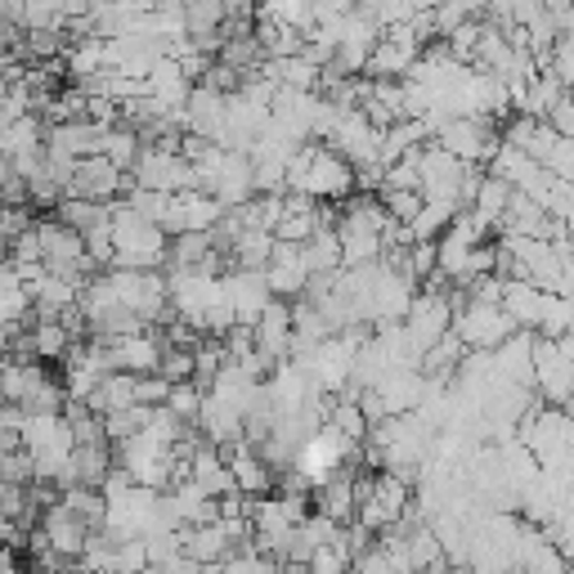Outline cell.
Wrapping results in <instances>:
<instances>
[{
  "mask_svg": "<svg viewBox=\"0 0 574 574\" xmlns=\"http://www.w3.org/2000/svg\"><path fill=\"white\" fill-rule=\"evenodd\" d=\"M350 574H395V570L386 565V556H382V548L373 543L369 552H359V556L350 561Z\"/></svg>",
  "mask_w": 574,
  "mask_h": 574,
  "instance_id": "obj_27",
  "label": "cell"
},
{
  "mask_svg": "<svg viewBox=\"0 0 574 574\" xmlns=\"http://www.w3.org/2000/svg\"><path fill=\"white\" fill-rule=\"evenodd\" d=\"M508 198H512V189L502 184V180H480V189H476V198H471V215H480V221L489 225V230H498V221H502V211H508Z\"/></svg>",
  "mask_w": 574,
  "mask_h": 574,
  "instance_id": "obj_19",
  "label": "cell"
},
{
  "mask_svg": "<svg viewBox=\"0 0 574 574\" xmlns=\"http://www.w3.org/2000/svg\"><path fill=\"white\" fill-rule=\"evenodd\" d=\"M225 364H230V359H225L221 341H202V346L193 350V378H189V382L206 395V391H211V382L221 378V369H225Z\"/></svg>",
  "mask_w": 574,
  "mask_h": 574,
  "instance_id": "obj_21",
  "label": "cell"
},
{
  "mask_svg": "<svg viewBox=\"0 0 574 574\" xmlns=\"http://www.w3.org/2000/svg\"><path fill=\"white\" fill-rule=\"evenodd\" d=\"M206 193L221 202L225 211H238V206H247L252 198H256V189H252V162H247V153H225V162H221V171H215V180L206 184Z\"/></svg>",
  "mask_w": 574,
  "mask_h": 574,
  "instance_id": "obj_10",
  "label": "cell"
},
{
  "mask_svg": "<svg viewBox=\"0 0 574 574\" xmlns=\"http://www.w3.org/2000/svg\"><path fill=\"white\" fill-rule=\"evenodd\" d=\"M139 574H158V570H139Z\"/></svg>",
  "mask_w": 574,
  "mask_h": 574,
  "instance_id": "obj_29",
  "label": "cell"
},
{
  "mask_svg": "<svg viewBox=\"0 0 574 574\" xmlns=\"http://www.w3.org/2000/svg\"><path fill=\"white\" fill-rule=\"evenodd\" d=\"M36 530L45 534L50 552H54L63 565H77V556H82V548H86V539H91V525L72 517L63 502H50V508L41 512V521H36Z\"/></svg>",
  "mask_w": 574,
  "mask_h": 574,
  "instance_id": "obj_6",
  "label": "cell"
},
{
  "mask_svg": "<svg viewBox=\"0 0 574 574\" xmlns=\"http://www.w3.org/2000/svg\"><path fill=\"white\" fill-rule=\"evenodd\" d=\"M99 158L113 167V171H130L135 167V158H139V135L135 130H126V126H108L104 135H99Z\"/></svg>",
  "mask_w": 574,
  "mask_h": 574,
  "instance_id": "obj_16",
  "label": "cell"
},
{
  "mask_svg": "<svg viewBox=\"0 0 574 574\" xmlns=\"http://www.w3.org/2000/svg\"><path fill=\"white\" fill-rule=\"evenodd\" d=\"M0 206H6V202H0Z\"/></svg>",
  "mask_w": 574,
  "mask_h": 574,
  "instance_id": "obj_31",
  "label": "cell"
},
{
  "mask_svg": "<svg viewBox=\"0 0 574 574\" xmlns=\"http://www.w3.org/2000/svg\"><path fill=\"white\" fill-rule=\"evenodd\" d=\"M454 206L449 202H422V211L408 221V234H413V243H436L445 230H449V221H454Z\"/></svg>",
  "mask_w": 574,
  "mask_h": 574,
  "instance_id": "obj_18",
  "label": "cell"
},
{
  "mask_svg": "<svg viewBox=\"0 0 574 574\" xmlns=\"http://www.w3.org/2000/svg\"><path fill=\"white\" fill-rule=\"evenodd\" d=\"M225 467H230V476H234V489L243 493V498H265L269 489H274V471L252 454V449H238V454H230L225 458Z\"/></svg>",
  "mask_w": 574,
  "mask_h": 574,
  "instance_id": "obj_13",
  "label": "cell"
},
{
  "mask_svg": "<svg viewBox=\"0 0 574 574\" xmlns=\"http://www.w3.org/2000/svg\"><path fill=\"white\" fill-rule=\"evenodd\" d=\"M158 378H162L167 386H176V382H189V378H193V350H167V346H162V359H158Z\"/></svg>",
  "mask_w": 574,
  "mask_h": 574,
  "instance_id": "obj_23",
  "label": "cell"
},
{
  "mask_svg": "<svg viewBox=\"0 0 574 574\" xmlns=\"http://www.w3.org/2000/svg\"><path fill=\"white\" fill-rule=\"evenodd\" d=\"M449 328H454V310H449L445 293H413V306L404 315V332L417 346V354H426L440 337H449Z\"/></svg>",
  "mask_w": 574,
  "mask_h": 574,
  "instance_id": "obj_3",
  "label": "cell"
},
{
  "mask_svg": "<svg viewBox=\"0 0 574 574\" xmlns=\"http://www.w3.org/2000/svg\"><path fill=\"white\" fill-rule=\"evenodd\" d=\"M113 350V364L117 373H130V378H153L158 373V359H162V337L153 328H144L135 337H121V341H108Z\"/></svg>",
  "mask_w": 574,
  "mask_h": 574,
  "instance_id": "obj_9",
  "label": "cell"
},
{
  "mask_svg": "<svg viewBox=\"0 0 574 574\" xmlns=\"http://www.w3.org/2000/svg\"><path fill=\"white\" fill-rule=\"evenodd\" d=\"M139 570H149V556H144V539L113 543V574H139Z\"/></svg>",
  "mask_w": 574,
  "mask_h": 574,
  "instance_id": "obj_24",
  "label": "cell"
},
{
  "mask_svg": "<svg viewBox=\"0 0 574 574\" xmlns=\"http://www.w3.org/2000/svg\"><path fill=\"white\" fill-rule=\"evenodd\" d=\"M225 28V6L221 0H202V6H184V36L202 41Z\"/></svg>",
  "mask_w": 574,
  "mask_h": 574,
  "instance_id": "obj_20",
  "label": "cell"
},
{
  "mask_svg": "<svg viewBox=\"0 0 574 574\" xmlns=\"http://www.w3.org/2000/svg\"><path fill=\"white\" fill-rule=\"evenodd\" d=\"M121 184H126V176L121 171H113L104 158H82L77 167H72V180H67V189H63V198H82V202H117L121 198Z\"/></svg>",
  "mask_w": 574,
  "mask_h": 574,
  "instance_id": "obj_8",
  "label": "cell"
},
{
  "mask_svg": "<svg viewBox=\"0 0 574 574\" xmlns=\"http://www.w3.org/2000/svg\"><path fill=\"white\" fill-rule=\"evenodd\" d=\"M373 391H378L386 417H408L422 404V378L417 373H386Z\"/></svg>",
  "mask_w": 574,
  "mask_h": 574,
  "instance_id": "obj_12",
  "label": "cell"
},
{
  "mask_svg": "<svg viewBox=\"0 0 574 574\" xmlns=\"http://www.w3.org/2000/svg\"><path fill=\"white\" fill-rule=\"evenodd\" d=\"M32 315V301L23 293V283L14 274L10 261H0V328H14V323H28Z\"/></svg>",
  "mask_w": 574,
  "mask_h": 574,
  "instance_id": "obj_15",
  "label": "cell"
},
{
  "mask_svg": "<svg viewBox=\"0 0 574 574\" xmlns=\"http://www.w3.org/2000/svg\"><path fill=\"white\" fill-rule=\"evenodd\" d=\"M77 574H82V570H77Z\"/></svg>",
  "mask_w": 574,
  "mask_h": 574,
  "instance_id": "obj_32",
  "label": "cell"
},
{
  "mask_svg": "<svg viewBox=\"0 0 574 574\" xmlns=\"http://www.w3.org/2000/svg\"><path fill=\"white\" fill-rule=\"evenodd\" d=\"M306 574H350V561L341 548H319L310 561H306Z\"/></svg>",
  "mask_w": 574,
  "mask_h": 574,
  "instance_id": "obj_26",
  "label": "cell"
},
{
  "mask_svg": "<svg viewBox=\"0 0 574 574\" xmlns=\"http://www.w3.org/2000/svg\"><path fill=\"white\" fill-rule=\"evenodd\" d=\"M378 202H382V211H386V221H395V225H408L413 215L422 211V198H417V193H378Z\"/></svg>",
  "mask_w": 574,
  "mask_h": 574,
  "instance_id": "obj_25",
  "label": "cell"
},
{
  "mask_svg": "<svg viewBox=\"0 0 574 574\" xmlns=\"http://www.w3.org/2000/svg\"><path fill=\"white\" fill-rule=\"evenodd\" d=\"M458 341H463V350H485V354H493L502 341H508L512 332H521L508 315H502V306H463L458 315H454V328H449Z\"/></svg>",
  "mask_w": 574,
  "mask_h": 574,
  "instance_id": "obj_2",
  "label": "cell"
},
{
  "mask_svg": "<svg viewBox=\"0 0 574 574\" xmlns=\"http://www.w3.org/2000/svg\"><path fill=\"white\" fill-rule=\"evenodd\" d=\"M0 261H6V247H0Z\"/></svg>",
  "mask_w": 574,
  "mask_h": 574,
  "instance_id": "obj_30",
  "label": "cell"
},
{
  "mask_svg": "<svg viewBox=\"0 0 574 574\" xmlns=\"http://www.w3.org/2000/svg\"><path fill=\"white\" fill-rule=\"evenodd\" d=\"M108 234H113V269H162L167 265L171 238L153 221H139L130 206L113 202Z\"/></svg>",
  "mask_w": 574,
  "mask_h": 574,
  "instance_id": "obj_1",
  "label": "cell"
},
{
  "mask_svg": "<svg viewBox=\"0 0 574 574\" xmlns=\"http://www.w3.org/2000/svg\"><path fill=\"white\" fill-rule=\"evenodd\" d=\"M28 346H32V359L41 364V359H63V354L72 350V337H67L63 323L36 319V323H28Z\"/></svg>",
  "mask_w": 574,
  "mask_h": 574,
  "instance_id": "obj_17",
  "label": "cell"
},
{
  "mask_svg": "<svg viewBox=\"0 0 574 574\" xmlns=\"http://www.w3.org/2000/svg\"><path fill=\"white\" fill-rule=\"evenodd\" d=\"M252 346L256 354L265 359L269 369L287 364L293 359V310H287V301H269L265 315L252 323Z\"/></svg>",
  "mask_w": 574,
  "mask_h": 574,
  "instance_id": "obj_5",
  "label": "cell"
},
{
  "mask_svg": "<svg viewBox=\"0 0 574 574\" xmlns=\"http://www.w3.org/2000/svg\"><path fill=\"white\" fill-rule=\"evenodd\" d=\"M176 422H184V426H193L198 422V408H202V391L193 386V382H176L171 391H167V404H162Z\"/></svg>",
  "mask_w": 574,
  "mask_h": 574,
  "instance_id": "obj_22",
  "label": "cell"
},
{
  "mask_svg": "<svg viewBox=\"0 0 574 574\" xmlns=\"http://www.w3.org/2000/svg\"><path fill=\"white\" fill-rule=\"evenodd\" d=\"M54 215H59V225H67L72 234H91V230H99V225H108L113 221V202L104 206V202H82V198H63L59 206H54Z\"/></svg>",
  "mask_w": 574,
  "mask_h": 574,
  "instance_id": "obj_14",
  "label": "cell"
},
{
  "mask_svg": "<svg viewBox=\"0 0 574 574\" xmlns=\"http://www.w3.org/2000/svg\"><path fill=\"white\" fill-rule=\"evenodd\" d=\"M198 574H221V565H198Z\"/></svg>",
  "mask_w": 574,
  "mask_h": 574,
  "instance_id": "obj_28",
  "label": "cell"
},
{
  "mask_svg": "<svg viewBox=\"0 0 574 574\" xmlns=\"http://www.w3.org/2000/svg\"><path fill=\"white\" fill-rule=\"evenodd\" d=\"M45 382L50 378H45V369L36 364V359H0V404L6 408L28 404Z\"/></svg>",
  "mask_w": 574,
  "mask_h": 574,
  "instance_id": "obj_11",
  "label": "cell"
},
{
  "mask_svg": "<svg viewBox=\"0 0 574 574\" xmlns=\"http://www.w3.org/2000/svg\"><path fill=\"white\" fill-rule=\"evenodd\" d=\"M221 287H225V301L234 310V328H252L265 315V306L274 301L265 278L256 269H230V274H221Z\"/></svg>",
  "mask_w": 574,
  "mask_h": 574,
  "instance_id": "obj_7",
  "label": "cell"
},
{
  "mask_svg": "<svg viewBox=\"0 0 574 574\" xmlns=\"http://www.w3.org/2000/svg\"><path fill=\"white\" fill-rule=\"evenodd\" d=\"M261 278H265V287H269V297H274V301H287V306L301 301L306 283H310V269H306V261H301V247L274 243V252H269Z\"/></svg>",
  "mask_w": 574,
  "mask_h": 574,
  "instance_id": "obj_4",
  "label": "cell"
}]
</instances>
